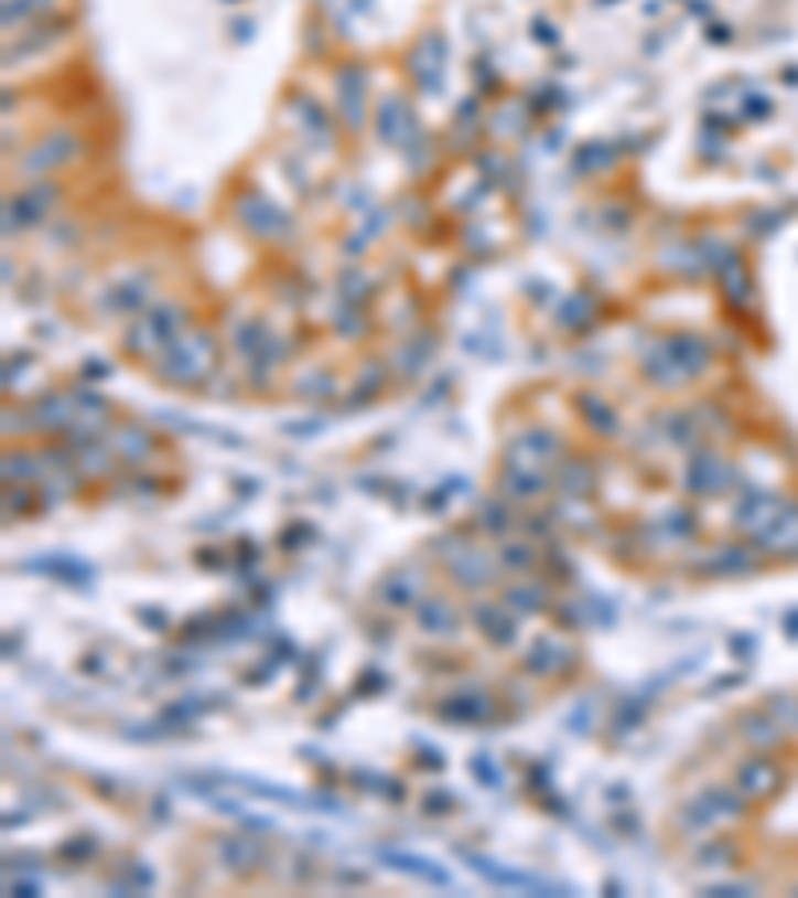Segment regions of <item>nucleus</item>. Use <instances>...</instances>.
<instances>
[{
	"label": "nucleus",
	"instance_id": "nucleus-1",
	"mask_svg": "<svg viewBox=\"0 0 798 898\" xmlns=\"http://www.w3.org/2000/svg\"><path fill=\"white\" fill-rule=\"evenodd\" d=\"M738 787H743L751 799H770V794L783 787V774H778L775 762H746L738 771Z\"/></svg>",
	"mask_w": 798,
	"mask_h": 898
},
{
	"label": "nucleus",
	"instance_id": "nucleus-2",
	"mask_svg": "<svg viewBox=\"0 0 798 898\" xmlns=\"http://www.w3.org/2000/svg\"><path fill=\"white\" fill-rule=\"evenodd\" d=\"M452 579L460 587H484L495 579V567L492 559H487L484 552H472V547H463V555L452 564Z\"/></svg>",
	"mask_w": 798,
	"mask_h": 898
},
{
	"label": "nucleus",
	"instance_id": "nucleus-3",
	"mask_svg": "<svg viewBox=\"0 0 798 898\" xmlns=\"http://www.w3.org/2000/svg\"><path fill=\"white\" fill-rule=\"evenodd\" d=\"M384 858H388L396 870H408V875L423 878V883H435V887H452V875H447V870H440V867H431L428 858H420V855H399V851H384Z\"/></svg>",
	"mask_w": 798,
	"mask_h": 898
},
{
	"label": "nucleus",
	"instance_id": "nucleus-4",
	"mask_svg": "<svg viewBox=\"0 0 798 898\" xmlns=\"http://www.w3.org/2000/svg\"><path fill=\"white\" fill-rule=\"evenodd\" d=\"M475 619H479V627H484L487 635H499V643H511L515 639V619L507 616L504 607H479V611H475Z\"/></svg>",
	"mask_w": 798,
	"mask_h": 898
},
{
	"label": "nucleus",
	"instance_id": "nucleus-5",
	"mask_svg": "<svg viewBox=\"0 0 798 898\" xmlns=\"http://www.w3.org/2000/svg\"><path fill=\"white\" fill-rule=\"evenodd\" d=\"M420 623H423V631H440V635H447L455 627V616L447 611V603H423V611H420Z\"/></svg>",
	"mask_w": 798,
	"mask_h": 898
},
{
	"label": "nucleus",
	"instance_id": "nucleus-6",
	"mask_svg": "<svg viewBox=\"0 0 798 898\" xmlns=\"http://www.w3.org/2000/svg\"><path fill=\"white\" fill-rule=\"evenodd\" d=\"M379 596L388 599L391 607H408L411 599H416V579H411V575H403V579H399V575H391L388 584L379 587Z\"/></svg>",
	"mask_w": 798,
	"mask_h": 898
},
{
	"label": "nucleus",
	"instance_id": "nucleus-7",
	"mask_svg": "<svg viewBox=\"0 0 798 898\" xmlns=\"http://www.w3.org/2000/svg\"><path fill=\"white\" fill-rule=\"evenodd\" d=\"M220 855H224V863H228V867H248L244 858H256L260 851H256L252 843H240V838H224Z\"/></svg>",
	"mask_w": 798,
	"mask_h": 898
},
{
	"label": "nucleus",
	"instance_id": "nucleus-8",
	"mask_svg": "<svg viewBox=\"0 0 798 898\" xmlns=\"http://www.w3.org/2000/svg\"><path fill=\"white\" fill-rule=\"evenodd\" d=\"M743 727H746V739L758 742V747H770V742H775L778 735H783V731L775 727V723L758 719V715H755V719H743Z\"/></svg>",
	"mask_w": 798,
	"mask_h": 898
},
{
	"label": "nucleus",
	"instance_id": "nucleus-9",
	"mask_svg": "<svg viewBox=\"0 0 798 898\" xmlns=\"http://www.w3.org/2000/svg\"><path fill=\"white\" fill-rule=\"evenodd\" d=\"M504 559L511 567H527L531 564V547H504Z\"/></svg>",
	"mask_w": 798,
	"mask_h": 898
}]
</instances>
